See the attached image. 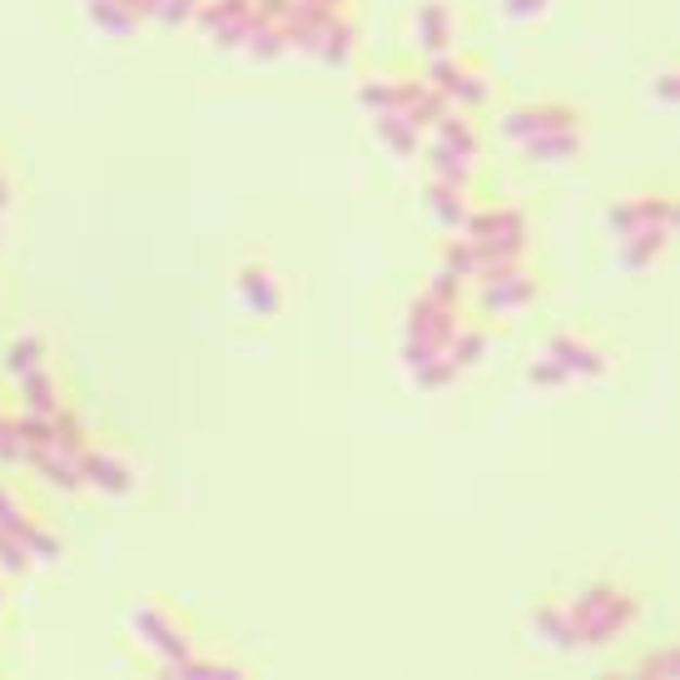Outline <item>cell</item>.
Segmentation results:
<instances>
[{
	"label": "cell",
	"instance_id": "7a4b0ae2",
	"mask_svg": "<svg viewBox=\"0 0 680 680\" xmlns=\"http://www.w3.org/2000/svg\"><path fill=\"white\" fill-rule=\"evenodd\" d=\"M134 636H140L154 656H159V666H165V670L184 666V660L194 656V641H189V631L175 621V616H169L165 601H150V606L134 611Z\"/></svg>",
	"mask_w": 680,
	"mask_h": 680
},
{
	"label": "cell",
	"instance_id": "6da1fadb",
	"mask_svg": "<svg viewBox=\"0 0 680 680\" xmlns=\"http://www.w3.org/2000/svg\"><path fill=\"white\" fill-rule=\"evenodd\" d=\"M562 606H566V616H572L581 645L616 641V636H626L636 626V616H641V596L616 587V581H587V587L576 591V596H566Z\"/></svg>",
	"mask_w": 680,
	"mask_h": 680
},
{
	"label": "cell",
	"instance_id": "3957f363",
	"mask_svg": "<svg viewBox=\"0 0 680 680\" xmlns=\"http://www.w3.org/2000/svg\"><path fill=\"white\" fill-rule=\"evenodd\" d=\"M80 477H85V487H100V492H110V497L129 492V467L119 458H110V452H94V447L80 452Z\"/></svg>",
	"mask_w": 680,
	"mask_h": 680
},
{
	"label": "cell",
	"instance_id": "5b68a950",
	"mask_svg": "<svg viewBox=\"0 0 680 680\" xmlns=\"http://www.w3.org/2000/svg\"><path fill=\"white\" fill-rule=\"evenodd\" d=\"M631 670H636V676H656V680L680 676V656H676V645H666V651H656V656H641Z\"/></svg>",
	"mask_w": 680,
	"mask_h": 680
},
{
	"label": "cell",
	"instance_id": "8992f818",
	"mask_svg": "<svg viewBox=\"0 0 680 680\" xmlns=\"http://www.w3.org/2000/svg\"><path fill=\"white\" fill-rule=\"evenodd\" d=\"M30 562H36V556L25 552L11 531H0V572H5V576H25V566H30Z\"/></svg>",
	"mask_w": 680,
	"mask_h": 680
},
{
	"label": "cell",
	"instance_id": "52a82bcc",
	"mask_svg": "<svg viewBox=\"0 0 680 680\" xmlns=\"http://www.w3.org/2000/svg\"><path fill=\"white\" fill-rule=\"evenodd\" d=\"M0 606H5V591H0Z\"/></svg>",
	"mask_w": 680,
	"mask_h": 680
},
{
	"label": "cell",
	"instance_id": "277c9868",
	"mask_svg": "<svg viewBox=\"0 0 680 680\" xmlns=\"http://www.w3.org/2000/svg\"><path fill=\"white\" fill-rule=\"evenodd\" d=\"M531 631L541 636L547 645H562V651H576V626H572V616H566V606L562 601H541L537 611H531Z\"/></svg>",
	"mask_w": 680,
	"mask_h": 680
}]
</instances>
